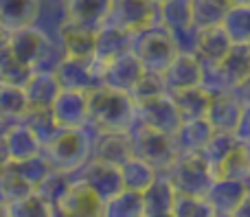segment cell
<instances>
[{"label": "cell", "mask_w": 250, "mask_h": 217, "mask_svg": "<svg viewBox=\"0 0 250 217\" xmlns=\"http://www.w3.org/2000/svg\"><path fill=\"white\" fill-rule=\"evenodd\" d=\"M220 70L226 75L230 86H239L250 75V48L248 44H233L226 57L220 61Z\"/></svg>", "instance_id": "26"}, {"label": "cell", "mask_w": 250, "mask_h": 217, "mask_svg": "<svg viewBox=\"0 0 250 217\" xmlns=\"http://www.w3.org/2000/svg\"><path fill=\"white\" fill-rule=\"evenodd\" d=\"M119 174H121L123 189L143 193L151 182H154V178H156L158 171H156L147 160H143V158H138V156L132 154V156L119 167Z\"/></svg>", "instance_id": "24"}, {"label": "cell", "mask_w": 250, "mask_h": 217, "mask_svg": "<svg viewBox=\"0 0 250 217\" xmlns=\"http://www.w3.org/2000/svg\"><path fill=\"white\" fill-rule=\"evenodd\" d=\"M233 95L237 97L242 103H250V75H248L246 79H244L242 83H239V86L233 88Z\"/></svg>", "instance_id": "36"}, {"label": "cell", "mask_w": 250, "mask_h": 217, "mask_svg": "<svg viewBox=\"0 0 250 217\" xmlns=\"http://www.w3.org/2000/svg\"><path fill=\"white\" fill-rule=\"evenodd\" d=\"M230 7V0H191V24H195L200 31L220 26Z\"/></svg>", "instance_id": "25"}, {"label": "cell", "mask_w": 250, "mask_h": 217, "mask_svg": "<svg viewBox=\"0 0 250 217\" xmlns=\"http://www.w3.org/2000/svg\"><path fill=\"white\" fill-rule=\"evenodd\" d=\"M73 174H79L77 180H82L86 187H90L92 191L99 196L101 202H108L110 197L117 196V193L123 189L119 167L105 165V162H99V160H90V158H88V160L83 162L77 171H73Z\"/></svg>", "instance_id": "8"}, {"label": "cell", "mask_w": 250, "mask_h": 217, "mask_svg": "<svg viewBox=\"0 0 250 217\" xmlns=\"http://www.w3.org/2000/svg\"><path fill=\"white\" fill-rule=\"evenodd\" d=\"M127 132L132 140V154L147 160L156 171H165L176 160V149H173V140L169 134L141 125L138 121H134Z\"/></svg>", "instance_id": "4"}, {"label": "cell", "mask_w": 250, "mask_h": 217, "mask_svg": "<svg viewBox=\"0 0 250 217\" xmlns=\"http://www.w3.org/2000/svg\"><path fill=\"white\" fill-rule=\"evenodd\" d=\"M60 44L64 48L66 57H75V59H92V51H95V33L86 29L66 22L60 31Z\"/></svg>", "instance_id": "23"}, {"label": "cell", "mask_w": 250, "mask_h": 217, "mask_svg": "<svg viewBox=\"0 0 250 217\" xmlns=\"http://www.w3.org/2000/svg\"><path fill=\"white\" fill-rule=\"evenodd\" d=\"M51 162L57 171H77L90 156V136L83 127H64L53 140H48Z\"/></svg>", "instance_id": "5"}, {"label": "cell", "mask_w": 250, "mask_h": 217, "mask_svg": "<svg viewBox=\"0 0 250 217\" xmlns=\"http://www.w3.org/2000/svg\"><path fill=\"white\" fill-rule=\"evenodd\" d=\"M169 97H171L173 103H176L182 121H193V118H204L207 117L208 103H211V95H208L202 86L185 88V90L171 92Z\"/></svg>", "instance_id": "22"}, {"label": "cell", "mask_w": 250, "mask_h": 217, "mask_svg": "<svg viewBox=\"0 0 250 217\" xmlns=\"http://www.w3.org/2000/svg\"><path fill=\"white\" fill-rule=\"evenodd\" d=\"M154 2H156V4H160V2H163V0H154Z\"/></svg>", "instance_id": "40"}, {"label": "cell", "mask_w": 250, "mask_h": 217, "mask_svg": "<svg viewBox=\"0 0 250 217\" xmlns=\"http://www.w3.org/2000/svg\"><path fill=\"white\" fill-rule=\"evenodd\" d=\"M112 0H64L66 22L95 33L99 26L105 24Z\"/></svg>", "instance_id": "17"}, {"label": "cell", "mask_w": 250, "mask_h": 217, "mask_svg": "<svg viewBox=\"0 0 250 217\" xmlns=\"http://www.w3.org/2000/svg\"><path fill=\"white\" fill-rule=\"evenodd\" d=\"M213 127L207 118H193V121H182L180 127L176 130V134L171 136L173 140V149H176V156L180 154H193L200 152L204 147L208 138L213 136Z\"/></svg>", "instance_id": "20"}, {"label": "cell", "mask_w": 250, "mask_h": 217, "mask_svg": "<svg viewBox=\"0 0 250 217\" xmlns=\"http://www.w3.org/2000/svg\"><path fill=\"white\" fill-rule=\"evenodd\" d=\"M237 143L239 140L235 138V134H230V132H213V136L204 143V147L200 149V154H202V158L207 160L213 178H215V171H217V167L222 165V160L233 152Z\"/></svg>", "instance_id": "27"}, {"label": "cell", "mask_w": 250, "mask_h": 217, "mask_svg": "<svg viewBox=\"0 0 250 217\" xmlns=\"http://www.w3.org/2000/svg\"><path fill=\"white\" fill-rule=\"evenodd\" d=\"M248 184L242 180H230V178H215L211 184V189L207 191L204 200L208 202L213 215H235L239 202L244 200V196L248 193Z\"/></svg>", "instance_id": "14"}, {"label": "cell", "mask_w": 250, "mask_h": 217, "mask_svg": "<svg viewBox=\"0 0 250 217\" xmlns=\"http://www.w3.org/2000/svg\"><path fill=\"white\" fill-rule=\"evenodd\" d=\"M158 22L169 31L191 24V0H163L158 4Z\"/></svg>", "instance_id": "31"}, {"label": "cell", "mask_w": 250, "mask_h": 217, "mask_svg": "<svg viewBox=\"0 0 250 217\" xmlns=\"http://www.w3.org/2000/svg\"><path fill=\"white\" fill-rule=\"evenodd\" d=\"M134 112H136V121L141 125H147L151 130L163 132V134L169 136L176 134V130L182 123L180 112H178L176 103H173V99L167 92L134 103Z\"/></svg>", "instance_id": "7"}, {"label": "cell", "mask_w": 250, "mask_h": 217, "mask_svg": "<svg viewBox=\"0 0 250 217\" xmlns=\"http://www.w3.org/2000/svg\"><path fill=\"white\" fill-rule=\"evenodd\" d=\"M51 112L60 127H82L88 118V97L86 92L66 90L57 92L55 101L51 103Z\"/></svg>", "instance_id": "15"}, {"label": "cell", "mask_w": 250, "mask_h": 217, "mask_svg": "<svg viewBox=\"0 0 250 217\" xmlns=\"http://www.w3.org/2000/svg\"><path fill=\"white\" fill-rule=\"evenodd\" d=\"M132 51V33L123 29H117L112 24H104L95 31V51H92V61L97 66H104L108 61L117 59Z\"/></svg>", "instance_id": "12"}, {"label": "cell", "mask_w": 250, "mask_h": 217, "mask_svg": "<svg viewBox=\"0 0 250 217\" xmlns=\"http://www.w3.org/2000/svg\"><path fill=\"white\" fill-rule=\"evenodd\" d=\"M132 156L129 132H97L90 138V160L121 167Z\"/></svg>", "instance_id": "10"}, {"label": "cell", "mask_w": 250, "mask_h": 217, "mask_svg": "<svg viewBox=\"0 0 250 217\" xmlns=\"http://www.w3.org/2000/svg\"><path fill=\"white\" fill-rule=\"evenodd\" d=\"M158 22V4L154 0H112L105 24H112L127 33H138Z\"/></svg>", "instance_id": "6"}, {"label": "cell", "mask_w": 250, "mask_h": 217, "mask_svg": "<svg viewBox=\"0 0 250 217\" xmlns=\"http://www.w3.org/2000/svg\"><path fill=\"white\" fill-rule=\"evenodd\" d=\"M104 215L108 217H141L143 215V196L138 191L121 189L117 196L104 202Z\"/></svg>", "instance_id": "29"}, {"label": "cell", "mask_w": 250, "mask_h": 217, "mask_svg": "<svg viewBox=\"0 0 250 217\" xmlns=\"http://www.w3.org/2000/svg\"><path fill=\"white\" fill-rule=\"evenodd\" d=\"M55 73H57V83L62 88H66V90L90 92L92 88L101 86V66H97L92 59L66 57Z\"/></svg>", "instance_id": "9"}, {"label": "cell", "mask_w": 250, "mask_h": 217, "mask_svg": "<svg viewBox=\"0 0 250 217\" xmlns=\"http://www.w3.org/2000/svg\"><path fill=\"white\" fill-rule=\"evenodd\" d=\"M88 97V118L97 132H127L132 123L136 121V112H134V99L129 92L114 90L108 86H97Z\"/></svg>", "instance_id": "1"}, {"label": "cell", "mask_w": 250, "mask_h": 217, "mask_svg": "<svg viewBox=\"0 0 250 217\" xmlns=\"http://www.w3.org/2000/svg\"><path fill=\"white\" fill-rule=\"evenodd\" d=\"M233 42L226 35V31L222 26H211V29L200 31L198 48H195V57L202 66H215L226 57V53L230 51Z\"/></svg>", "instance_id": "21"}, {"label": "cell", "mask_w": 250, "mask_h": 217, "mask_svg": "<svg viewBox=\"0 0 250 217\" xmlns=\"http://www.w3.org/2000/svg\"><path fill=\"white\" fill-rule=\"evenodd\" d=\"M163 92H165V86H163V77H160V73L143 70V75L138 77V81L134 83V88L129 90V97L134 99V103H138V101L158 97V95H163Z\"/></svg>", "instance_id": "33"}, {"label": "cell", "mask_w": 250, "mask_h": 217, "mask_svg": "<svg viewBox=\"0 0 250 217\" xmlns=\"http://www.w3.org/2000/svg\"><path fill=\"white\" fill-rule=\"evenodd\" d=\"M233 4H250V0H230Z\"/></svg>", "instance_id": "38"}, {"label": "cell", "mask_w": 250, "mask_h": 217, "mask_svg": "<svg viewBox=\"0 0 250 217\" xmlns=\"http://www.w3.org/2000/svg\"><path fill=\"white\" fill-rule=\"evenodd\" d=\"M244 147H246V156H248V167H250V143H246V145H244Z\"/></svg>", "instance_id": "39"}, {"label": "cell", "mask_w": 250, "mask_h": 217, "mask_svg": "<svg viewBox=\"0 0 250 217\" xmlns=\"http://www.w3.org/2000/svg\"><path fill=\"white\" fill-rule=\"evenodd\" d=\"M171 215L176 217H208L213 215L211 206L204 197H198V196H187V193H178L176 191V197H173V209H171Z\"/></svg>", "instance_id": "32"}, {"label": "cell", "mask_w": 250, "mask_h": 217, "mask_svg": "<svg viewBox=\"0 0 250 217\" xmlns=\"http://www.w3.org/2000/svg\"><path fill=\"white\" fill-rule=\"evenodd\" d=\"M235 215H239V217H250V189H248L246 196H244V200L239 202V206H237V211H235Z\"/></svg>", "instance_id": "37"}, {"label": "cell", "mask_w": 250, "mask_h": 217, "mask_svg": "<svg viewBox=\"0 0 250 217\" xmlns=\"http://www.w3.org/2000/svg\"><path fill=\"white\" fill-rule=\"evenodd\" d=\"M222 29L233 44L250 42V4H233L222 20Z\"/></svg>", "instance_id": "28"}, {"label": "cell", "mask_w": 250, "mask_h": 217, "mask_svg": "<svg viewBox=\"0 0 250 217\" xmlns=\"http://www.w3.org/2000/svg\"><path fill=\"white\" fill-rule=\"evenodd\" d=\"M165 174L169 176V180H171L173 189L178 193L198 196V197L207 196V191L211 189L213 180H215L200 152L176 156V160L165 169Z\"/></svg>", "instance_id": "3"}, {"label": "cell", "mask_w": 250, "mask_h": 217, "mask_svg": "<svg viewBox=\"0 0 250 217\" xmlns=\"http://www.w3.org/2000/svg\"><path fill=\"white\" fill-rule=\"evenodd\" d=\"M173 38V46L178 53H187V55H195V48H198V39H200V29L195 24H187L182 29L171 31Z\"/></svg>", "instance_id": "34"}, {"label": "cell", "mask_w": 250, "mask_h": 217, "mask_svg": "<svg viewBox=\"0 0 250 217\" xmlns=\"http://www.w3.org/2000/svg\"><path fill=\"white\" fill-rule=\"evenodd\" d=\"M160 77H163V86L167 95L185 90V88L191 86H200V81H202V64L198 61L195 55L178 53L169 61L167 68L160 73Z\"/></svg>", "instance_id": "11"}, {"label": "cell", "mask_w": 250, "mask_h": 217, "mask_svg": "<svg viewBox=\"0 0 250 217\" xmlns=\"http://www.w3.org/2000/svg\"><path fill=\"white\" fill-rule=\"evenodd\" d=\"M242 108L244 103L233 92H224V95L211 97V103H208L204 118L211 123L215 132H230L233 134L239 123V117H242Z\"/></svg>", "instance_id": "19"}, {"label": "cell", "mask_w": 250, "mask_h": 217, "mask_svg": "<svg viewBox=\"0 0 250 217\" xmlns=\"http://www.w3.org/2000/svg\"><path fill=\"white\" fill-rule=\"evenodd\" d=\"M55 209H60L57 213H62V215L95 217V215H104V202L99 200V196L90 187H86L82 180L73 178L68 191L57 202Z\"/></svg>", "instance_id": "13"}, {"label": "cell", "mask_w": 250, "mask_h": 217, "mask_svg": "<svg viewBox=\"0 0 250 217\" xmlns=\"http://www.w3.org/2000/svg\"><path fill=\"white\" fill-rule=\"evenodd\" d=\"M132 51L138 57L141 66L149 73H163L169 66V61L178 55L171 31L160 22L132 35Z\"/></svg>", "instance_id": "2"}, {"label": "cell", "mask_w": 250, "mask_h": 217, "mask_svg": "<svg viewBox=\"0 0 250 217\" xmlns=\"http://www.w3.org/2000/svg\"><path fill=\"white\" fill-rule=\"evenodd\" d=\"M248 48H250V42H248Z\"/></svg>", "instance_id": "41"}, {"label": "cell", "mask_w": 250, "mask_h": 217, "mask_svg": "<svg viewBox=\"0 0 250 217\" xmlns=\"http://www.w3.org/2000/svg\"><path fill=\"white\" fill-rule=\"evenodd\" d=\"M215 178H230V180H242L250 187V167H248V156L244 143H237L235 149L222 160L217 167Z\"/></svg>", "instance_id": "30"}, {"label": "cell", "mask_w": 250, "mask_h": 217, "mask_svg": "<svg viewBox=\"0 0 250 217\" xmlns=\"http://www.w3.org/2000/svg\"><path fill=\"white\" fill-rule=\"evenodd\" d=\"M233 134L239 143H244V145L250 143V103H244L242 117H239V123H237Z\"/></svg>", "instance_id": "35"}, {"label": "cell", "mask_w": 250, "mask_h": 217, "mask_svg": "<svg viewBox=\"0 0 250 217\" xmlns=\"http://www.w3.org/2000/svg\"><path fill=\"white\" fill-rule=\"evenodd\" d=\"M141 196H143V215H147V217L171 215L176 189H173L171 180H169V176L165 174V171L156 174L154 182H151Z\"/></svg>", "instance_id": "18"}, {"label": "cell", "mask_w": 250, "mask_h": 217, "mask_svg": "<svg viewBox=\"0 0 250 217\" xmlns=\"http://www.w3.org/2000/svg\"><path fill=\"white\" fill-rule=\"evenodd\" d=\"M143 70L145 68L141 66L138 57L134 55V51H129L104 66V70H101V83L108 88H114V90L129 92L134 88V83L138 81V77L143 75Z\"/></svg>", "instance_id": "16"}]
</instances>
